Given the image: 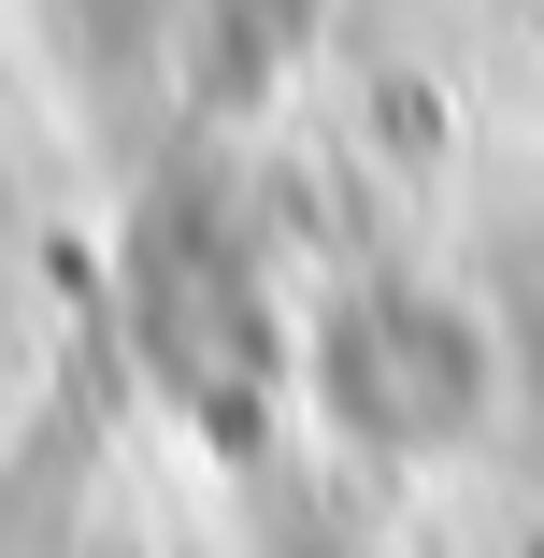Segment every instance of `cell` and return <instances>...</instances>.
<instances>
[{"mask_svg": "<svg viewBox=\"0 0 544 558\" xmlns=\"http://www.w3.org/2000/svg\"><path fill=\"white\" fill-rule=\"evenodd\" d=\"M301 15H315V0H244V44H230V72H215V86H258V58H287Z\"/></svg>", "mask_w": 544, "mask_h": 558, "instance_id": "cell-1", "label": "cell"}]
</instances>
